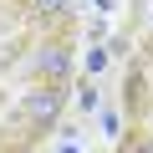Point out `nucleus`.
I'll list each match as a JSON object with an SVG mask.
<instances>
[{"instance_id":"f257e3e1","label":"nucleus","mask_w":153,"mask_h":153,"mask_svg":"<svg viewBox=\"0 0 153 153\" xmlns=\"http://www.w3.org/2000/svg\"><path fill=\"white\" fill-rule=\"evenodd\" d=\"M56 107H61V92H56V87H51V92H31V97H26V112H31L36 123H51V117H56Z\"/></svg>"},{"instance_id":"f03ea898","label":"nucleus","mask_w":153,"mask_h":153,"mask_svg":"<svg viewBox=\"0 0 153 153\" xmlns=\"http://www.w3.org/2000/svg\"><path fill=\"white\" fill-rule=\"evenodd\" d=\"M36 71L51 76V82H61V76L71 71V56H66V51H41V56H36Z\"/></svg>"},{"instance_id":"7ed1b4c3","label":"nucleus","mask_w":153,"mask_h":153,"mask_svg":"<svg viewBox=\"0 0 153 153\" xmlns=\"http://www.w3.org/2000/svg\"><path fill=\"white\" fill-rule=\"evenodd\" d=\"M102 133L117 138V133H123V117H117V112H102Z\"/></svg>"},{"instance_id":"20e7f679","label":"nucleus","mask_w":153,"mask_h":153,"mask_svg":"<svg viewBox=\"0 0 153 153\" xmlns=\"http://www.w3.org/2000/svg\"><path fill=\"white\" fill-rule=\"evenodd\" d=\"M107 56H112V51H107V46H97V51L87 56V66H92V71H102V66H107Z\"/></svg>"},{"instance_id":"39448f33","label":"nucleus","mask_w":153,"mask_h":153,"mask_svg":"<svg viewBox=\"0 0 153 153\" xmlns=\"http://www.w3.org/2000/svg\"><path fill=\"white\" fill-rule=\"evenodd\" d=\"M36 5H41V10H56V5H61V0H36Z\"/></svg>"},{"instance_id":"423d86ee","label":"nucleus","mask_w":153,"mask_h":153,"mask_svg":"<svg viewBox=\"0 0 153 153\" xmlns=\"http://www.w3.org/2000/svg\"><path fill=\"white\" fill-rule=\"evenodd\" d=\"M112 5H117V0H97V10H112Z\"/></svg>"},{"instance_id":"0eeeda50","label":"nucleus","mask_w":153,"mask_h":153,"mask_svg":"<svg viewBox=\"0 0 153 153\" xmlns=\"http://www.w3.org/2000/svg\"><path fill=\"white\" fill-rule=\"evenodd\" d=\"M138 153H153V143H143V148H138Z\"/></svg>"},{"instance_id":"6e6552de","label":"nucleus","mask_w":153,"mask_h":153,"mask_svg":"<svg viewBox=\"0 0 153 153\" xmlns=\"http://www.w3.org/2000/svg\"><path fill=\"white\" fill-rule=\"evenodd\" d=\"M61 153H82V148H61Z\"/></svg>"},{"instance_id":"1a4fd4ad","label":"nucleus","mask_w":153,"mask_h":153,"mask_svg":"<svg viewBox=\"0 0 153 153\" xmlns=\"http://www.w3.org/2000/svg\"><path fill=\"white\" fill-rule=\"evenodd\" d=\"M148 5H153V0H148ZM148 16H153V10H148Z\"/></svg>"}]
</instances>
